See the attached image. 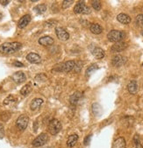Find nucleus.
Masks as SVG:
<instances>
[{"instance_id":"13","label":"nucleus","mask_w":143,"mask_h":148,"mask_svg":"<svg viewBox=\"0 0 143 148\" xmlns=\"http://www.w3.org/2000/svg\"><path fill=\"white\" fill-rule=\"evenodd\" d=\"M38 42L40 45L44 46V47H49L54 44V40L50 36H43L40 38V40H38Z\"/></svg>"},{"instance_id":"36","label":"nucleus","mask_w":143,"mask_h":148,"mask_svg":"<svg viewBox=\"0 0 143 148\" xmlns=\"http://www.w3.org/2000/svg\"><path fill=\"white\" fill-rule=\"evenodd\" d=\"M14 66H16V67H23L24 65H23V63H21V62H19V61H15L14 62Z\"/></svg>"},{"instance_id":"15","label":"nucleus","mask_w":143,"mask_h":148,"mask_svg":"<svg viewBox=\"0 0 143 148\" xmlns=\"http://www.w3.org/2000/svg\"><path fill=\"white\" fill-rule=\"evenodd\" d=\"M127 90L131 95H135L138 92V84L134 80L130 81L127 84Z\"/></svg>"},{"instance_id":"28","label":"nucleus","mask_w":143,"mask_h":148,"mask_svg":"<svg viewBox=\"0 0 143 148\" xmlns=\"http://www.w3.org/2000/svg\"><path fill=\"white\" fill-rule=\"evenodd\" d=\"M136 25L140 27H143V14H139L135 18Z\"/></svg>"},{"instance_id":"39","label":"nucleus","mask_w":143,"mask_h":148,"mask_svg":"<svg viewBox=\"0 0 143 148\" xmlns=\"http://www.w3.org/2000/svg\"><path fill=\"white\" fill-rule=\"evenodd\" d=\"M1 18H2V15L0 14V19H1Z\"/></svg>"},{"instance_id":"37","label":"nucleus","mask_w":143,"mask_h":148,"mask_svg":"<svg viewBox=\"0 0 143 148\" xmlns=\"http://www.w3.org/2000/svg\"><path fill=\"white\" fill-rule=\"evenodd\" d=\"M9 3H10V1H0V4H2L3 5H6Z\"/></svg>"},{"instance_id":"3","label":"nucleus","mask_w":143,"mask_h":148,"mask_svg":"<svg viewBox=\"0 0 143 148\" xmlns=\"http://www.w3.org/2000/svg\"><path fill=\"white\" fill-rule=\"evenodd\" d=\"M75 66V61H68L64 63H61L59 65L55 66L53 71H58V72H70L73 70Z\"/></svg>"},{"instance_id":"5","label":"nucleus","mask_w":143,"mask_h":148,"mask_svg":"<svg viewBox=\"0 0 143 148\" xmlns=\"http://www.w3.org/2000/svg\"><path fill=\"white\" fill-rule=\"evenodd\" d=\"M74 12L77 14H90L91 13V9L85 4L84 1H80L76 4L74 7Z\"/></svg>"},{"instance_id":"11","label":"nucleus","mask_w":143,"mask_h":148,"mask_svg":"<svg viewBox=\"0 0 143 148\" xmlns=\"http://www.w3.org/2000/svg\"><path fill=\"white\" fill-rule=\"evenodd\" d=\"M126 47H127V44L126 42H123V41H120V42H117L114 45H112L111 50L113 53H119L126 49Z\"/></svg>"},{"instance_id":"9","label":"nucleus","mask_w":143,"mask_h":148,"mask_svg":"<svg viewBox=\"0 0 143 148\" xmlns=\"http://www.w3.org/2000/svg\"><path fill=\"white\" fill-rule=\"evenodd\" d=\"M55 34H56L57 38H58L59 40L63 41H66L70 39V34H69V33L65 29L61 26H57L56 28H55Z\"/></svg>"},{"instance_id":"19","label":"nucleus","mask_w":143,"mask_h":148,"mask_svg":"<svg viewBox=\"0 0 143 148\" xmlns=\"http://www.w3.org/2000/svg\"><path fill=\"white\" fill-rule=\"evenodd\" d=\"M43 100L41 98H34L33 101L30 103V109L32 110H37L38 109H40V107L42 105Z\"/></svg>"},{"instance_id":"14","label":"nucleus","mask_w":143,"mask_h":148,"mask_svg":"<svg viewBox=\"0 0 143 148\" xmlns=\"http://www.w3.org/2000/svg\"><path fill=\"white\" fill-rule=\"evenodd\" d=\"M30 21H31V16H30L29 14H26L19 19L18 24V26L19 27L20 29H23L29 24Z\"/></svg>"},{"instance_id":"24","label":"nucleus","mask_w":143,"mask_h":148,"mask_svg":"<svg viewBox=\"0 0 143 148\" xmlns=\"http://www.w3.org/2000/svg\"><path fill=\"white\" fill-rule=\"evenodd\" d=\"M92 112L94 113V115L96 116H98L101 114V112H102V107L100 106V104L98 103H94L93 104H92Z\"/></svg>"},{"instance_id":"33","label":"nucleus","mask_w":143,"mask_h":148,"mask_svg":"<svg viewBox=\"0 0 143 148\" xmlns=\"http://www.w3.org/2000/svg\"><path fill=\"white\" fill-rule=\"evenodd\" d=\"M13 101H14V97H13L12 96H9L7 98L4 99V105H7V104H9V103H11V102H13Z\"/></svg>"},{"instance_id":"26","label":"nucleus","mask_w":143,"mask_h":148,"mask_svg":"<svg viewBox=\"0 0 143 148\" xmlns=\"http://www.w3.org/2000/svg\"><path fill=\"white\" fill-rule=\"evenodd\" d=\"M32 91V88H31V85L30 84H26L25 85L24 87L21 89V90H20V93L23 96H27L28 94H30V92Z\"/></svg>"},{"instance_id":"34","label":"nucleus","mask_w":143,"mask_h":148,"mask_svg":"<svg viewBox=\"0 0 143 148\" xmlns=\"http://www.w3.org/2000/svg\"><path fill=\"white\" fill-rule=\"evenodd\" d=\"M91 134H90V135L86 136V138H85L84 140V145H88L90 144V142H91Z\"/></svg>"},{"instance_id":"1","label":"nucleus","mask_w":143,"mask_h":148,"mask_svg":"<svg viewBox=\"0 0 143 148\" xmlns=\"http://www.w3.org/2000/svg\"><path fill=\"white\" fill-rule=\"evenodd\" d=\"M22 47L20 42H5L0 46V53L4 54H11L18 52Z\"/></svg>"},{"instance_id":"38","label":"nucleus","mask_w":143,"mask_h":148,"mask_svg":"<svg viewBox=\"0 0 143 148\" xmlns=\"http://www.w3.org/2000/svg\"><path fill=\"white\" fill-rule=\"evenodd\" d=\"M37 127H38V124H37V121L34 123V131H37Z\"/></svg>"},{"instance_id":"23","label":"nucleus","mask_w":143,"mask_h":148,"mask_svg":"<svg viewBox=\"0 0 143 148\" xmlns=\"http://www.w3.org/2000/svg\"><path fill=\"white\" fill-rule=\"evenodd\" d=\"M33 11H35L37 14H42V13H44L47 11V5L45 4H38V5H36L33 8Z\"/></svg>"},{"instance_id":"27","label":"nucleus","mask_w":143,"mask_h":148,"mask_svg":"<svg viewBox=\"0 0 143 148\" xmlns=\"http://www.w3.org/2000/svg\"><path fill=\"white\" fill-rule=\"evenodd\" d=\"M83 65H84V63H83L82 61H75V66H74V70H75L76 73H80L81 70H82L83 68Z\"/></svg>"},{"instance_id":"16","label":"nucleus","mask_w":143,"mask_h":148,"mask_svg":"<svg viewBox=\"0 0 143 148\" xmlns=\"http://www.w3.org/2000/svg\"><path fill=\"white\" fill-rule=\"evenodd\" d=\"M91 53L93 54V56L96 58V59H103L105 55V53L102 48L100 47H95L93 49H91Z\"/></svg>"},{"instance_id":"12","label":"nucleus","mask_w":143,"mask_h":148,"mask_svg":"<svg viewBox=\"0 0 143 148\" xmlns=\"http://www.w3.org/2000/svg\"><path fill=\"white\" fill-rule=\"evenodd\" d=\"M26 60L32 64H37L41 61V58L36 53H30L26 55Z\"/></svg>"},{"instance_id":"29","label":"nucleus","mask_w":143,"mask_h":148,"mask_svg":"<svg viewBox=\"0 0 143 148\" xmlns=\"http://www.w3.org/2000/svg\"><path fill=\"white\" fill-rule=\"evenodd\" d=\"M11 116V114L9 111H3L1 113V119L3 120V121L6 122L10 119Z\"/></svg>"},{"instance_id":"6","label":"nucleus","mask_w":143,"mask_h":148,"mask_svg":"<svg viewBox=\"0 0 143 148\" xmlns=\"http://www.w3.org/2000/svg\"><path fill=\"white\" fill-rule=\"evenodd\" d=\"M29 123V117L26 115H20L16 121V126L19 131H25Z\"/></svg>"},{"instance_id":"18","label":"nucleus","mask_w":143,"mask_h":148,"mask_svg":"<svg viewBox=\"0 0 143 148\" xmlns=\"http://www.w3.org/2000/svg\"><path fill=\"white\" fill-rule=\"evenodd\" d=\"M81 97H82V93H81V92L79 91L74 92L70 97V103L72 105H77Z\"/></svg>"},{"instance_id":"7","label":"nucleus","mask_w":143,"mask_h":148,"mask_svg":"<svg viewBox=\"0 0 143 148\" xmlns=\"http://www.w3.org/2000/svg\"><path fill=\"white\" fill-rule=\"evenodd\" d=\"M47 141H48L47 134V133H40L38 137L34 138L33 141L32 142V145H33V146H34V147H40L47 144Z\"/></svg>"},{"instance_id":"31","label":"nucleus","mask_w":143,"mask_h":148,"mask_svg":"<svg viewBox=\"0 0 143 148\" xmlns=\"http://www.w3.org/2000/svg\"><path fill=\"white\" fill-rule=\"evenodd\" d=\"M92 7L94 8V10L99 11L101 9V3L99 1H92Z\"/></svg>"},{"instance_id":"8","label":"nucleus","mask_w":143,"mask_h":148,"mask_svg":"<svg viewBox=\"0 0 143 148\" xmlns=\"http://www.w3.org/2000/svg\"><path fill=\"white\" fill-rule=\"evenodd\" d=\"M127 61V58L123 56L120 54H117L112 59V66H114L115 68H119V67L125 65Z\"/></svg>"},{"instance_id":"4","label":"nucleus","mask_w":143,"mask_h":148,"mask_svg":"<svg viewBox=\"0 0 143 148\" xmlns=\"http://www.w3.org/2000/svg\"><path fill=\"white\" fill-rule=\"evenodd\" d=\"M62 130V124L58 119H51L48 122V131L52 135H56Z\"/></svg>"},{"instance_id":"20","label":"nucleus","mask_w":143,"mask_h":148,"mask_svg":"<svg viewBox=\"0 0 143 148\" xmlns=\"http://www.w3.org/2000/svg\"><path fill=\"white\" fill-rule=\"evenodd\" d=\"M78 141V136L77 134H72L70 135V137L68 138V140H67V146L70 147V148H72L77 145Z\"/></svg>"},{"instance_id":"32","label":"nucleus","mask_w":143,"mask_h":148,"mask_svg":"<svg viewBox=\"0 0 143 148\" xmlns=\"http://www.w3.org/2000/svg\"><path fill=\"white\" fill-rule=\"evenodd\" d=\"M74 1H72V0H65V1L63 2V4H62V7H63V9H67L69 8L71 4H73Z\"/></svg>"},{"instance_id":"21","label":"nucleus","mask_w":143,"mask_h":148,"mask_svg":"<svg viewBox=\"0 0 143 148\" xmlns=\"http://www.w3.org/2000/svg\"><path fill=\"white\" fill-rule=\"evenodd\" d=\"M117 19L119 22H120L124 25H127L131 22V18L128 15L125 14V13H120V14L118 15Z\"/></svg>"},{"instance_id":"25","label":"nucleus","mask_w":143,"mask_h":148,"mask_svg":"<svg viewBox=\"0 0 143 148\" xmlns=\"http://www.w3.org/2000/svg\"><path fill=\"white\" fill-rule=\"evenodd\" d=\"M98 66L97 65V64H91V65L86 69L85 75H86L87 77H89V76H91L92 74L95 72L96 70H98Z\"/></svg>"},{"instance_id":"10","label":"nucleus","mask_w":143,"mask_h":148,"mask_svg":"<svg viewBox=\"0 0 143 148\" xmlns=\"http://www.w3.org/2000/svg\"><path fill=\"white\" fill-rule=\"evenodd\" d=\"M11 79H12L13 82H15L18 84H20V83L26 82V76L25 75L24 72L22 71H18V72L14 73L11 76Z\"/></svg>"},{"instance_id":"2","label":"nucleus","mask_w":143,"mask_h":148,"mask_svg":"<svg viewBox=\"0 0 143 148\" xmlns=\"http://www.w3.org/2000/svg\"><path fill=\"white\" fill-rule=\"evenodd\" d=\"M126 37V33L122 31H118V30H112L110 33L107 34V39L111 42H120L124 40Z\"/></svg>"},{"instance_id":"41","label":"nucleus","mask_w":143,"mask_h":148,"mask_svg":"<svg viewBox=\"0 0 143 148\" xmlns=\"http://www.w3.org/2000/svg\"><path fill=\"white\" fill-rule=\"evenodd\" d=\"M142 35H143V32H142Z\"/></svg>"},{"instance_id":"40","label":"nucleus","mask_w":143,"mask_h":148,"mask_svg":"<svg viewBox=\"0 0 143 148\" xmlns=\"http://www.w3.org/2000/svg\"><path fill=\"white\" fill-rule=\"evenodd\" d=\"M142 68H143V63H142Z\"/></svg>"},{"instance_id":"17","label":"nucleus","mask_w":143,"mask_h":148,"mask_svg":"<svg viewBox=\"0 0 143 148\" xmlns=\"http://www.w3.org/2000/svg\"><path fill=\"white\" fill-rule=\"evenodd\" d=\"M126 143L124 138L119 137L117 139L114 140L113 144H112V148H126Z\"/></svg>"},{"instance_id":"35","label":"nucleus","mask_w":143,"mask_h":148,"mask_svg":"<svg viewBox=\"0 0 143 148\" xmlns=\"http://www.w3.org/2000/svg\"><path fill=\"white\" fill-rule=\"evenodd\" d=\"M4 137V125L0 123V138H3Z\"/></svg>"},{"instance_id":"30","label":"nucleus","mask_w":143,"mask_h":148,"mask_svg":"<svg viewBox=\"0 0 143 148\" xmlns=\"http://www.w3.org/2000/svg\"><path fill=\"white\" fill-rule=\"evenodd\" d=\"M133 143H134L135 145V148H143V145H141V143H140V138L138 135H135L134 138H133Z\"/></svg>"},{"instance_id":"22","label":"nucleus","mask_w":143,"mask_h":148,"mask_svg":"<svg viewBox=\"0 0 143 148\" xmlns=\"http://www.w3.org/2000/svg\"><path fill=\"white\" fill-rule=\"evenodd\" d=\"M90 30H91V33L94 34H100L103 32L102 26L98 24H91V27H90Z\"/></svg>"}]
</instances>
